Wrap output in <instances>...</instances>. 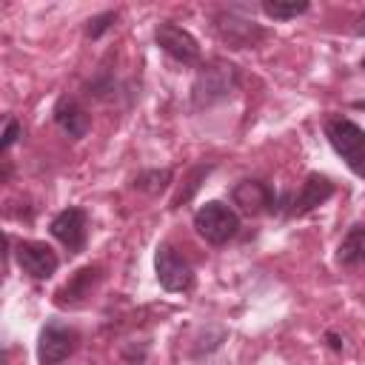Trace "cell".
Listing matches in <instances>:
<instances>
[{
  "label": "cell",
  "mask_w": 365,
  "mask_h": 365,
  "mask_svg": "<svg viewBox=\"0 0 365 365\" xmlns=\"http://www.w3.org/2000/svg\"><path fill=\"white\" fill-rule=\"evenodd\" d=\"M20 131H23V128H20V123H17L14 117H9V120H6V128H3V140H0V148H3V151H9V148L17 143Z\"/></svg>",
  "instance_id": "18"
},
{
  "label": "cell",
  "mask_w": 365,
  "mask_h": 365,
  "mask_svg": "<svg viewBox=\"0 0 365 365\" xmlns=\"http://www.w3.org/2000/svg\"><path fill=\"white\" fill-rule=\"evenodd\" d=\"M114 20H117V11H103V14L91 17L88 26H86V37H88V40H100V37L114 26Z\"/></svg>",
  "instance_id": "17"
},
{
  "label": "cell",
  "mask_w": 365,
  "mask_h": 365,
  "mask_svg": "<svg viewBox=\"0 0 365 365\" xmlns=\"http://www.w3.org/2000/svg\"><path fill=\"white\" fill-rule=\"evenodd\" d=\"M214 31L231 48H248V46H257L265 37L262 26H257L251 17H242V14L231 11V9H225V11H220L214 17Z\"/></svg>",
  "instance_id": "8"
},
{
  "label": "cell",
  "mask_w": 365,
  "mask_h": 365,
  "mask_svg": "<svg viewBox=\"0 0 365 365\" xmlns=\"http://www.w3.org/2000/svg\"><path fill=\"white\" fill-rule=\"evenodd\" d=\"M325 137L331 148L345 160V165L365 180V131L348 117H328Z\"/></svg>",
  "instance_id": "3"
},
{
  "label": "cell",
  "mask_w": 365,
  "mask_h": 365,
  "mask_svg": "<svg viewBox=\"0 0 365 365\" xmlns=\"http://www.w3.org/2000/svg\"><path fill=\"white\" fill-rule=\"evenodd\" d=\"M97 282H100V265H86V268L74 271L71 279L54 294V302L60 308H77L86 297H91Z\"/></svg>",
  "instance_id": "13"
},
{
  "label": "cell",
  "mask_w": 365,
  "mask_h": 365,
  "mask_svg": "<svg viewBox=\"0 0 365 365\" xmlns=\"http://www.w3.org/2000/svg\"><path fill=\"white\" fill-rule=\"evenodd\" d=\"M271 20H294L311 9L308 0H262L259 6Z\"/></svg>",
  "instance_id": "15"
},
{
  "label": "cell",
  "mask_w": 365,
  "mask_h": 365,
  "mask_svg": "<svg viewBox=\"0 0 365 365\" xmlns=\"http://www.w3.org/2000/svg\"><path fill=\"white\" fill-rule=\"evenodd\" d=\"M336 262L342 268L365 265V225H351L336 245Z\"/></svg>",
  "instance_id": "14"
},
{
  "label": "cell",
  "mask_w": 365,
  "mask_h": 365,
  "mask_svg": "<svg viewBox=\"0 0 365 365\" xmlns=\"http://www.w3.org/2000/svg\"><path fill=\"white\" fill-rule=\"evenodd\" d=\"M48 231L57 242H63L71 254L86 248L88 240V214L80 205H68L60 214H54V220L48 222Z\"/></svg>",
  "instance_id": "10"
},
{
  "label": "cell",
  "mask_w": 365,
  "mask_h": 365,
  "mask_svg": "<svg viewBox=\"0 0 365 365\" xmlns=\"http://www.w3.org/2000/svg\"><path fill=\"white\" fill-rule=\"evenodd\" d=\"M51 117H54V125H57L66 137H71V140H83V137L88 134V128H91L88 111H86L74 97H68V94H63V97L54 103Z\"/></svg>",
  "instance_id": "12"
},
{
  "label": "cell",
  "mask_w": 365,
  "mask_h": 365,
  "mask_svg": "<svg viewBox=\"0 0 365 365\" xmlns=\"http://www.w3.org/2000/svg\"><path fill=\"white\" fill-rule=\"evenodd\" d=\"M77 348V331L68 328L66 322H46L40 336H37V359L40 365H60L63 359H68Z\"/></svg>",
  "instance_id": "7"
},
{
  "label": "cell",
  "mask_w": 365,
  "mask_h": 365,
  "mask_svg": "<svg viewBox=\"0 0 365 365\" xmlns=\"http://www.w3.org/2000/svg\"><path fill=\"white\" fill-rule=\"evenodd\" d=\"M277 200H279V194L262 180H240L231 188V202L248 217L277 214Z\"/></svg>",
  "instance_id": "9"
},
{
  "label": "cell",
  "mask_w": 365,
  "mask_h": 365,
  "mask_svg": "<svg viewBox=\"0 0 365 365\" xmlns=\"http://www.w3.org/2000/svg\"><path fill=\"white\" fill-rule=\"evenodd\" d=\"M325 339H328V348H331V351H342V345H345V342H342V336H339L336 331H328V334H325Z\"/></svg>",
  "instance_id": "19"
},
{
  "label": "cell",
  "mask_w": 365,
  "mask_h": 365,
  "mask_svg": "<svg viewBox=\"0 0 365 365\" xmlns=\"http://www.w3.org/2000/svg\"><path fill=\"white\" fill-rule=\"evenodd\" d=\"M194 231L208 245H225L240 234V214L222 200H208L194 211Z\"/></svg>",
  "instance_id": "2"
},
{
  "label": "cell",
  "mask_w": 365,
  "mask_h": 365,
  "mask_svg": "<svg viewBox=\"0 0 365 365\" xmlns=\"http://www.w3.org/2000/svg\"><path fill=\"white\" fill-rule=\"evenodd\" d=\"M154 274H157V282L171 294L191 291V285H194L191 262L171 242H160L157 245V251H154Z\"/></svg>",
  "instance_id": "4"
},
{
  "label": "cell",
  "mask_w": 365,
  "mask_h": 365,
  "mask_svg": "<svg viewBox=\"0 0 365 365\" xmlns=\"http://www.w3.org/2000/svg\"><path fill=\"white\" fill-rule=\"evenodd\" d=\"M168 182H171V171L168 168H148V171H140L131 180V188L145 191V194H160Z\"/></svg>",
  "instance_id": "16"
},
{
  "label": "cell",
  "mask_w": 365,
  "mask_h": 365,
  "mask_svg": "<svg viewBox=\"0 0 365 365\" xmlns=\"http://www.w3.org/2000/svg\"><path fill=\"white\" fill-rule=\"evenodd\" d=\"M328 197H334V182H331L325 174L311 171L297 194H279V200H277V214L302 217V214L319 208Z\"/></svg>",
  "instance_id": "5"
},
{
  "label": "cell",
  "mask_w": 365,
  "mask_h": 365,
  "mask_svg": "<svg viewBox=\"0 0 365 365\" xmlns=\"http://www.w3.org/2000/svg\"><path fill=\"white\" fill-rule=\"evenodd\" d=\"M240 86V71L228 60H211L205 63L194 83H191V106L194 108H208L220 100H228Z\"/></svg>",
  "instance_id": "1"
},
{
  "label": "cell",
  "mask_w": 365,
  "mask_h": 365,
  "mask_svg": "<svg viewBox=\"0 0 365 365\" xmlns=\"http://www.w3.org/2000/svg\"><path fill=\"white\" fill-rule=\"evenodd\" d=\"M354 108H359V111H365V100H354Z\"/></svg>",
  "instance_id": "21"
},
{
  "label": "cell",
  "mask_w": 365,
  "mask_h": 365,
  "mask_svg": "<svg viewBox=\"0 0 365 365\" xmlns=\"http://www.w3.org/2000/svg\"><path fill=\"white\" fill-rule=\"evenodd\" d=\"M14 257H17V265L23 268V274H29L31 279H48L60 268V257L54 254V248L46 242H37V240L17 242Z\"/></svg>",
  "instance_id": "11"
},
{
  "label": "cell",
  "mask_w": 365,
  "mask_h": 365,
  "mask_svg": "<svg viewBox=\"0 0 365 365\" xmlns=\"http://www.w3.org/2000/svg\"><path fill=\"white\" fill-rule=\"evenodd\" d=\"M354 34L356 37H365V11L356 17V23H354Z\"/></svg>",
  "instance_id": "20"
},
{
  "label": "cell",
  "mask_w": 365,
  "mask_h": 365,
  "mask_svg": "<svg viewBox=\"0 0 365 365\" xmlns=\"http://www.w3.org/2000/svg\"><path fill=\"white\" fill-rule=\"evenodd\" d=\"M362 71H365V60H362Z\"/></svg>",
  "instance_id": "22"
},
{
  "label": "cell",
  "mask_w": 365,
  "mask_h": 365,
  "mask_svg": "<svg viewBox=\"0 0 365 365\" xmlns=\"http://www.w3.org/2000/svg\"><path fill=\"white\" fill-rule=\"evenodd\" d=\"M154 43H157L171 60H177V63H182V66H197V63H200V43H197V37H194L188 29H182V26H177V23H171V20L157 23V29H154Z\"/></svg>",
  "instance_id": "6"
}]
</instances>
